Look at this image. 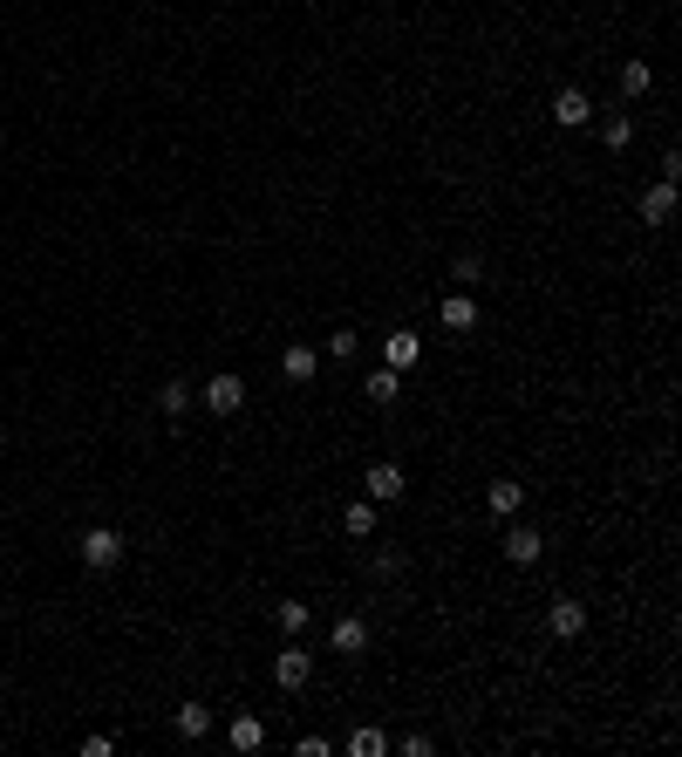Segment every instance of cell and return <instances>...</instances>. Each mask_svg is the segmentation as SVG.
<instances>
[{"instance_id":"cell-1","label":"cell","mask_w":682,"mask_h":757,"mask_svg":"<svg viewBox=\"0 0 682 757\" xmlns=\"http://www.w3.org/2000/svg\"><path fill=\"white\" fill-rule=\"evenodd\" d=\"M76 553H82V567H89V573H110L116 560H123V532H116V526H89Z\"/></svg>"},{"instance_id":"cell-2","label":"cell","mask_w":682,"mask_h":757,"mask_svg":"<svg viewBox=\"0 0 682 757\" xmlns=\"http://www.w3.org/2000/svg\"><path fill=\"white\" fill-rule=\"evenodd\" d=\"M307 676H314V648L287 642L280 655H273V682H280V689H307Z\"/></svg>"},{"instance_id":"cell-3","label":"cell","mask_w":682,"mask_h":757,"mask_svg":"<svg viewBox=\"0 0 682 757\" xmlns=\"http://www.w3.org/2000/svg\"><path fill=\"white\" fill-rule=\"evenodd\" d=\"M546 628H553L560 642H580V635H587V601H573V594H560V601L546 607Z\"/></svg>"},{"instance_id":"cell-4","label":"cell","mask_w":682,"mask_h":757,"mask_svg":"<svg viewBox=\"0 0 682 757\" xmlns=\"http://www.w3.org/2000/svg\"><path fill=\"white\" fill-rule=\"evenodd\" d=\"M239 403H246V376H212L205 382V410H212V417H239Z\"/></svg>"},{"instance_id":"cell-5","label":"cell","mask_w":682,"mask_h":757,"mask_svg":"<svg viewBox=\"0 0 682 757\" xmlns=\"http://www.w3.org/2000/svg\"><path fill=\"white\" fill-rule=\"evenodd\" d=\"M362 492L376 498V505H389V498H403V464H369V478H362Z\"/></svg>"},{"instance_id":"cell-6","label":"cell","mask_w":682,"mask_h":757,"mask_svg":"<svg viewBox=\"0 0 682 757\" xmlns=\"http://www.w3.org/2000/svg\"><path fill=\"white\" fill-rule=\"evenodd\" d=\"M669 219H676V185L662 178V185L642 191V226H669Z\"/></svg>"},{"instance_id":"cell-7","label":"cell","mask_w":682,"mask_h":757,"mask_svg":"<svg viewBox=\"0 0 682 757\" xmlns=\"http://www.w3.org/2000/svg\"><path fill=\"white\" fill-rule=\"evenodd\" d=\"M587 116H594V103H587V89H560V96H553V123H560V130H580Z\"/></svg>"},{"instance_id":"cell-8","label":"cell","mask_w":682,"mask_h":757,"mask_svg":"<svg viewBox=\"0 0 682 757\" xmlns=\"http://www.w3.org/2000/svg\"><path fill=\"white\" fill-rule=\"evenodd\" d=\"M539 553H546V539H539L532 526H512V532H505V560H512V567H532Z\"/></svg>"},{"instance_id":"cell-9","label":"cell","mask_w":682,"mask_h":757,"mask_svg":"<svg viewBox=\"0 0 682 757\" xmlns=\"http://www.w3.org/2000/svg\"><path fill=\"white\" fill-rule=\"evenodd\" d=\"M417 355H423V335H410V328H396V335L382 341V362H389V369H410Z\"/></svg>"},{"instance_id":"cell-10","label":"cell","mask_w":682,"mask_h":757,"mask_svg":"<svg viewBox=\"0 0 682 757\" xmlns=\"http://www.w3.org/2000/svg\"><path fill=\"white\" fill-rule=\"evenodd\" d=\"M362 389H369V403H376V410H389V403L403 396V369H389V362H382V369L362 382Z\"/></svg>"},{"instance_id":"cell-11","label":"cell","mask_w":682,"mask_h":757,"mask_svg":"<svg viewBox=\"0 0 682 757\" xmlns=\"http://www.w3.org/2000/svg\"><path fill=\"white\" fill-rule=\"evenodd\" d=\"M437 321H444V328H457V335H464V328H478V301H471V294H451V301L437 307Z\"/></svg>"},{"instance_id":"cell-12","label":"cell","mask_w":682,"mask_h":757,"mask_svg":"<svg viewBox=\"0 0 682 757\" xmlns=\"http://www.w3.org/2000/svg\"><path fill=\"white\" fill-rule=\"evenodd\" d=\"M328 642H335V655H362V648H369V628H362L355 614H341V621H335V635H328Z\"/></svg>"},{"instance_id":"cell-13","label":"cell","mask_w":682,"mask_h":757,"mask_svg":"<svg viewBox=\"0 0 682 757\" xmlns=\"http://www.w3.org/2000/svg\"><path fill=\"white\" fill-rule=\"evenodd\" d=\"M485 498H492L498 519H512V512L526 505V485H519V478H492V492H485Z\"/></svg>"},{"instance_id":"cell-14","label":"cell","mask_w":682,"mask_h":757,"mask_svg":"<svg viewBox=\"0 0 682 757\" xmlns=\"http://www.w3.org/2000/svg\"><path fill=\"white\" fill-rule=\"evenodd\" d=\"M178 737H185V744H198V737H205V730H212V710H205V703H178Z\"/></svg>"},{"instance_id":"cell-15","label":"cell","mask_w":682,"mask_h":757,"mask_svg":"<svg viewBox=\"0 0 682 757\" xmlns=\"http://www.w3.org/2000/svg\"><path fill=\"white\" fill-rule=\"evenodd\" d=\"M280 376L287 382H314V348H307V341H294V348L280 355Z\"/></svg>"},{"instance_id":"cell-16","label":"cell","mask_w":682,"mask_h":757,"mask_svg":"<svg viewBox=\"0 0 682 757\" xmlns=\"http://www.w3.org/2000/svg\"><path fill=\"white\" fill-rule=\"evenodd\" d=\"M157 410H164V417H178V410H191V382H185V376L157 382Z\"/></svg>"},{"instance_id":"cell-17","label":"cell","mask_w":682,"mask_h":757,"mask_svg":"<svg viewBox=\"0 0 682 757\" xmlns=\"http://www.w3.org/2000/svg\"><path fill=\"white\" fill-rule=\"evenodd\" d=\"M226 737H232V751H260V744H266V723L260 717H232Z\"/></svg>"},{"instance_id":"cell-18","label":"cell","mask_w":682,"mask_h":757,"mask_svg":"<svg viewBox=\"0 0 682 757\" xmlns=\"http://www.w3.org/2000/svg\"><path fill=\"white\" fill-rule=\"evenodd\" d=\"M341 526L355 532V539H369V532H376V498H355V505L341 512Z\"/></svg>"},{"instance_id":"cell-19","label":"cell","mask_w":682,"mask_h":757,"mask_svg":"<svg viewBox=\"0 0 682 757\" xmlns=\"http://www.w3.org/2000/svg\"><path fill=\"white\" fill-rule=\"evenodd\" d=\"M621 89H628V96H648V89H655V69H648L642 55H635V62L621 69Z\"/></svg>"},{"instance_id":"cell-20","label":"cell","mask_w":682,"mask_h":757,"mask_svg":"<svg viewBox=\"0 0 682 757\" xmlns=\"http://www.w3.org/2000/svg\"><path fill=\"white\" fill-rule=\"evenodd\" d=\"M382 751H389L382 730H355V737H348V757H382Z\"/></svg>"},{"instance_id":"cell-21","label":"cell","mask_w":682,"mask_h":757,"mask_svg":"<svg viewBox=\"0 0 682 757\" xmlns=\"http://www.w3.org/2000/svg\"><path fill=\"white\" fill-rule=\"evenodd\" d=\"M628 137H635V123H628V116H607V123H601V144H607V151H628Z\"/></svg>"},{"instance_id":"cell-22","label":"cell","mask_w":682,"mask_h":757,"mask_svg":"<svg viewBox=\"0 0 682 757\" xmlns=\"http://www.w3.org/2000/svg\"><path fill=\"white\" fill-rule=\"evenodd\" d=\"M307 621H314V607L307 601H280V628H287V635H301Z\"/></svg>"},{"instance_id":"cell-23","label":"cell","mask_w":682,"mask_h":757,"mask_svg":"<svg viewBox=\"0 0 682 757\" xmlns=\"http://www.w3.org/2000/svg\"><path fill=\"white\" fill-rule=\"evenodd\" d=\"M355 348H362V335H355V328H335V335H328V355H335V362H348Z\"/></svg>"},{"instance_id":"cell-24","label":"cell","mask_w":682,"mask_h":757,"mask_svg":"<svg viewBox=\"0 0 682 757\" xmlns=\"http://www.w3.org/2000/svg\"><path fill=\"white\" fill-rule=\"evenodd\" d=\"M451 280H457V287H478V260H471V253H457V266H451Z\"/></svg>"}]
</instances>
